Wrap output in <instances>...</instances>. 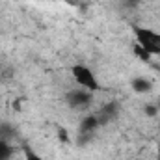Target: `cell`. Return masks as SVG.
Here are the masks:
<instances>
[{
    "mask_svg": "<svg viewBox=\"0 0 160 160\" xmlns=\"http://www.w3.org/2000/svg\"><path fill=\"white\" fill-rule=\"evenodd\" d=\"M130 88L134 93L138 95H145V93H151L153 91V82L145 77H134L130 80Z\"/></svg>",
    "mask_w": 160,
    "mask_h": 160,
    "instance_id": "cell-6",
    "label": "cell"
},
{
    "mask_svg": "<svg viewBox=\"0 0 160 160\" xmlns=\"http://www.w3.org/2000/svg\"><path fill=\"white\" fill-rule=\"evenodd\" d=\"M143 112H145V116H149V118H158V114H160L158 104H157V102H149V104L143 106Z\"/></svg>",
    "mask_w": 160,
    "mask_h": 160,
    "instance_id": "cell-11",
    "label": "cell"
},
{
    "mask_svg": "<svg viewBox=\"0 0 160 160\" xmlns=\"http://www.w3.org/2000/svg\"><path fill=\"white\" fill-rule=\"evenodd\" d=\"M17 136V130L11 123H0V140H13Z\"/></svg>",
    "mask_w": 160,
    "mask_h": 160,
    "instance_id": "cell-9",
    "label": "cell"
},
{
    "mask_svg": "<svg viewBox=\"0 0 160 160\" xmlns=\"http://www.w3.org/2000/svg\"><path fill=\"white\" fill-rule=\"evenodd\" d=\"M69 73H71L73 80L78 84V88H84V89L93 91V93L102 91V86H101V82H99L97 75L93 73L91 67H88L84 63H75V65H71Z\"/></svg>",
    "mask_w": 160,
    "mask_h": 160,
    "instance_id": "cell-2",
    "label": "cell"
},
{
    "mask_svg": "<svg viewBox=\"0 0 160 160\" xmlns=\"http://www.w3.org/2000/svg\"><path fill=\"white\" fill-rule=\"evenodd\" d=\"M157 104H158V110H160V99H158V101H157ZM158 116H160V114H158Z\"/></svg>",
    "mask_w": 160,
    "mask_h": 160,
    "instance_id": "cell-13",
    "label": "cell"
},
{
    "mask_svg": "<svg viewBox=\"0 0 160 160\" xmlns=\"http://www.w3.org/2000/svg\"><path fill=\"white\" fill-rule=\"evenodd\" d=\"M58 138H60V142H65V143L71 142V140H69V132H67L63 127H58Z\"/></svg>",
    "mask_w": 160,
    "mask_h": 160,
    "instance_id": "cell-12",
    "label": "cell"
},
{
    "mask_svg": "<svg viewBox=\"0 0 160 160\" xmlns=\"http://www.w3.org/2000/svg\"><path fill=\"white\" fill-rule=\"evenodd\" d=\"M99 128H101V123H99V119H97V114H95V112L86 114V116L82 118V121H80V125H78L80 143H89L91 138L97 134Z\"/></svg>",
    "mask_w": 160,
    "mask_h": 160,
    "instance_id": "cell-4",
    "label": "cell"
},
{
    "mask_svg": "<svg viewBox=\"0 0 160 160\" xmlns=\"http://www.w3.org/2000/svg\"><path fill=\"white\" fill-rule=\"evenodd\" d=\"M132 36L134 43H138L140 47H143L153 58H160V32L147 28V26H140V24H132Z\"/></svg>",
    "mask_w": 160,
    "mask_h": 160,
    "instance_id": "cell-1",
    "label": "cell"
},
{
    "mask_svg": "<svg viewBox=\"0 0 160 160\" xmlns=\"http://www.w3.org/2000/svg\"><path fill=\"white\" fill-rule=\"evenodd\" d=\"M132 54H134L140 62H143V63H153V60H155V58H153V56H151L143 47H140L138 43H134V45H132Z\"/></svg>",
    "mask_w": 160,
    "mask_h": 160,
    "instance_id": "cell-8",
    "label": "cell"
},
{
    "mask_svg": "<svg viewBox=\"0 0 160 160\" xmlns=\"http://www.w3.org/2000/svg\"><path fill=\"white\" fill-rule=\"evenodd\" d=\"M15 155V147L9 140H0V160H11Z\"/></svg>",
    "mask_w": 160,
    "mask_h": 160,
    "instance_id": "cell-7",
    "label": "cell"
},
{
    "mask_svg": "<svg viewBox=\"0 0 160 160\" xmlns=\"http://www.w3.org/2000/svg\"><path fill=\"white\" fill-rule=\"evenodd\" d=\"M93 97H95L93 91H88L84 88H75V89H69L65 93V104L71 110L84 112V110H88L93 104Z\"/></svg>",
    "mask_w": 160,
    "mask_h": 160,
    "instance_id": "cell-3",
    "label": "cell"
},
{
    "mask_svg": "<svg viewBox=\"0 0 160 160\" xmlns=\"http://www.w3.org/2000/svg\"><path fill=\"white\" fill-rule=\"evenodd\" d=\"M95 114H97V119H99V123H101V127H106V125L114 123V121L119 118L121 104L118 102V101H110V102L102 104Z\"/></svg>",
    "mask_w": 160,
    "mask_h": 160,
    "instance_id": "cell-5",
    "label": "cell"
},
{
    "mask_svg": "<svg viewBox=\"0 0 160 160\" xmlns=\"http://www.w3.org/2000/svg\"><path fill=\"white\" fill-rule=\"evenodd\" d=\"M22 155H24V160H47L43 158L39 153H36L30 145H22Z\"/></svg>",
    "mask_w": 160,
    "mask_h": 160,
    "instance_id": "cell-10",
    "label": "cell"
}]
</instances>
